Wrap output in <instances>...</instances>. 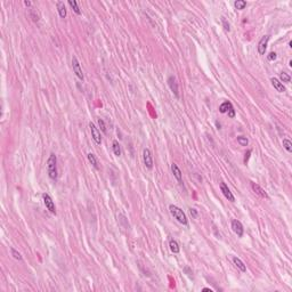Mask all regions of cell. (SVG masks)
Segmentation results:
<instances>
[{"label": "cell", "mask_w": 292, "mask_h": 292, "mask_svg": "<svg viewBox=\"0 0 292 292\" xmlns=\"http://www.w3.org/2000/svg\"><path fill=\"white\" fill-rule=\"evenodd\" d=\"M169 211H170V214H171L172 217L175 218V219L178 221L179 224L184 225V226H187V225H188L187 217H186L185 212H184L182 209L178 208V207H177V205H175V204H170V205H169Z\"/></svg>", "instance_id": "1"}, {"label": "cell", "mask_w": 292, "mask_h": 292, "mask_svg": "<svg viewBox=\"0 0 292 292\" xmlns=\"http://www.w3.org/2000/svg\"><path fill=\"white\" fill-rule=\"evenodd\" d=\"M47 171H48L49 178L55 180L57 178V158L54 153H52L47 161Z\"/></svg>", "instance_id": "2"}, {"label": "cell", "mask_w": 292, "mask_h": 292, "mask_svg": "<svg viewBox=\"0 0 292 292\" xmlns=\"http://www.w3.org/2000/svg\"><path fill=\"white\" fill-rule=\"evenodd\" d=\"M42 200H43V204H45V207L47 208V210H48L50 214H56V207H55L54 201H53L52 196L49 194H47V193H43V194H42Z\"/></svg>", "instance_id": "3"}, {"label": "cell", "mask_w": 292, "mask_h": 292, "mask_svg": "<svg viewBox=\"0 0 292 292\" xmlns=\"http://www.w3.org/2000/svg\"><path fill=\"white\" fill-rule=\"evenodd\" d=\"M219 112L223 114L227 113L229 118H235V110H234L233 104L230 102H224L219 106Z\"/></svg>", "instance_id": "4"}, {"label": "cell", "mask_w": 292, "mask_h": 292, "mask_svg": "<svg viewBox=\"0 0 292 292\" xmlns=\"http://www.w3.org/2000/svg\"><path fill=\"white\" fill-rule=\"evenodd\" d=\"M72 68H73V72L75 73V75H77L81 81H83L84 80L83 72H82V68H81V66H80V63H79L78 58H77L74 55L72 56Z\"/></svg>", "instance_id": "5"}, {"label": "cell", "mask_w": 292, "mask_h": 292, "mask_svg": "<svg viewBox=\"0 0 292 292\" xmlns=\"http://www.w3.org/2000/svg\"><path fill=\"white\" fill-rule=\"evenodd\" d=\"M89 128H90V133H91V137H93V139L95 140V143L97 144V145H101L102 144V135H101V131L98 130V128L96 126H95L93 122H90L89 123Z\"/></svg>", "instance_id": "6"}, {"label": "cell", "mask_w": 292, "mask_h": 292, "mask_svg": "<svg viewBox=\"0 0 292 292\" xmlns=\"http://www.w3.org/2000/svg\"><path fill=\"white\" fill-rule=\"evenodd\" d=\"M143 162L145 164V167L149 170L153 169V158H152V153L149 149H144L143 151Z\"/></svg>", "instance_id": "7"}, {"label": "cell", "mask_w": 292, "mask_h": 292, "mask_svg": "<svg viewBox=\"0 0 292 292\" xmlns=\"http://www.w3.org/2000/svg\"><path fill=\"white\" fill-rule=\"evenodd\" d=\"M232 229H233V232L236 234L239 237L243 236L244 228H243V225H242V223H241L240 220H237V219H233V220H232Z\"/></svg>", "instance_id": "8"}, {"label": "cell", "mask_w": 292, "mask_h": 292, "mask_svg": "<svg viewBox=\"0 0 292 292\" xmlns=\"http://www.w3.org/2000/svg\"><path fill=\"white\" fill-rule=\"evenodd\" d=\"M269 38L270 36H268V34H266V36H264L261 39H260V41L258 42V53H259V55H265V53H266V49H267V45H268V41H269Z\"/></svg>", "instance_id": "9"}, {"label": "cell", "mask_w": 292, "mask_h": 292, "mask_svg": "<svg viewBox=\"0 0 292 292\" xmlns=\"http://www.w3.org/2000/svg\"><path fill=\"white\" fill-rule=\"evenodd\" d=\"M168 84H169V88H170V90L174 93V95H175L176 97L179 98V89H178V82H177V80H176V78L174 77V75H170L168 78Z\"/></svg>", "instance_id": "10"}, {"label": "cell", "mask_w": 292, "mask_h": 292, "mask_svg": "<svg viewBox=\"0 0 292 292\" xmlns=\"http://www.w3.org/2000/svg\"><path fill=\"white\" fill-rule=\"evenodd\" d=\"M220 191H221V193L224 194L225 198L227 199L228 201H230V202L235 201V198H234L233 193L230 192V189L228 188V186L226 185L225 183H220Z\"/></svg>", "instance_id": "11"}, {"label": "cell", "mask_w": 292, "mask_h": 292, "mask_svg": "<svg viewBox=\"0 0 292 292\" xmlns=\"http://www.w3.org/2000/svg\"><path fill=\"white\" fill-rule=\"evenodd\" d=\"M171 171H172V174H174V177L177 179V182H178L179 184H183V174H182V171H180L179 167L177 166L176 163H172L171 164Z\"/></svg>", "instance_id": "12"}, {"label": "cell", "mask_w": 292, "mask_h": 292, "mask_svg": "<svg viewBox=\"0 0 292 292\" xmlns=\"http://www.w3.org/2000/svg\"><path fill=\"white\" fill-rule=\"evenodd\" d=\"M270 82H272L273 87L275 88V89L279 91V93H284V91L286 90L285 87H284V84L279 81L277 78H272V79H270Z\"/></svg>", "instance_id": "13"}, {"label": "cell", "mask_w": 292, "mask_h": 292, "mask_svg": "<svg viewBox=\"0 0 292 292\" xmlns=\"http://www.w3.org/2000/svg\"><path fill=\"white\" fill-rule=\"evenodd\" d=\"M232 260H233V264L235 265V267H237V269H240L241 272H243V273L247 272V266L244 265V263L239 258V257H233Z\"/></svg>", "instance_id": "14"}, {"label": "cell", "mask_w": 292, "mask_h": 292, "mask_svg": "<svg viewBox=\"0 0 292 292\" xmlns=\"http://www.w3.org/2000/svg\"><path fill=\"white\" fill-rule=\"evenodd\" d=\"M251 187H252L253 192H254V193H257L258 195H260L261 198H268V195H267L266 192L264 191L263 188L260 187L259 185H257L256 183H251Z\"/></svg>", "instance_id": "15"}, {"label": "cell", "mask_w": 292, "mask_h": 292, "mask_svg": "<svg viewBox=\"0 0 292 292\" xmlns=\"http://www.w3.org/2000/svg\"><path fill=\"white\" fill-rule=\"evenodd\" d=\"M56 6H57V10H58L59 16L62 17V18H65L68 13H66V7H65L64 3H63V1H57Z\"/></svg>", "instance_id": "16"}, {"label": "cell", "mask_w": 292, "mask_h": 292, "mask_svg": "<svg viewBox=\"0 0 292 292\" xmlns=\"http://www.w3.org/2000/svg\"><path fill=\"white\" fill-rule=\"evenodd\" d=\"M87 158H88V161L91 163V166L94 167L95 169H99V163H98V160H97V158H96V155H95L94 153H88V155H87Z\"/></svg>", "instance_id": "17"}, {"label": "cell", "mask_w": 292, "mask_h": 292, "mask_svg": "<svg viewBox=\"0 0 292 292\" xmlns=\"http://www.w3.org/2000/svg\"><path fill=\"white\" fill-rule=\"evenodd\" d=\"M169 248H170V251H171L172 253H179V251H180L179 244L177 243V241H175V240H170V242H169Z\"/></svg>", "instance_id": "18"}, {"label": "cell", "mask_w": 292, "mask_h": 292, "mask_svg": "<svg viewBox=\"0 0 292 292\" xmlns=\"http://www.w3.org/2000/svg\"><path fill=\"white\" fill-rule=\"evenodd\" d=\"M112 149H113L114 154H115L117 156L121 155V147H120V144H119L118 140H113V143H112Z\"/></svg>", "instance_id": "19"}, {"label": "cell", "mask_w": 292, "mask_h": 292, "mask_svg": "<svg viewBox=\"0 0 292 292\" xmlns=\"http://www.w3.org/2000/svg\"><path fill=\"white\" fill-rule=\"evenodd\" d=\"M68 5L72 7V9L74 10L75 14H78V15H80L81 14V10H80V7H79L78 3L75 1V0H68Z\"/></svg>", "instance_id": "20"}, {"label": "cell", "mask_w": 292, "mask_h": 292, "mask_svg": "<svg viewBox=\"0 0 292 292\" xmlns=\"http://www.w3.org/2000/svg\"><path fill=\"white\" fill-rule=\"evenodd\" d=\"M245 6H247V1H244V0H236V1L234 3V7L239 10L244 9Z\"/></svg>", "instance_id": "21"}, {"label": "cell", "mask_w": 292, "mask_h": 292, "mask_svg": "<svg viewBox=\"0 0 292 292\" xmlns=\"http://www.w3.org/2000/svg\"><path fill=\"white\" fill-rule=\"evenodd\" d=\"M283 147H284L289 153L292 152V142L289 138H284V139H283Z\"/></svg>", "instance_id": "22"}, {"label": "cell", "mask_w": 292, "mask_h": 292, "mask_svg": "<svg viewBox=\"0 0 292 292\" xmlns=\"http://www.w3.org/2000/svg\"><path fill=\"white\" fill-rule=\"evenodd\" d=\"M279 79H281L279 81L282 82V83L283 82H290L291 81V77H290L286 72H281V73H279Z\"/></svg>", "instance_id": "23"}, {"label": "cell", "mask_w": 292, "mask_h": 292, "mask_svg": "<svg viewBox=\"0 0 292 292\" xmlns=\"http://www.w3.org/2000/svg\"><path fill=\"white\" fill-rule=\"evenodd\" d=\"M237 143L240 144L241 146H248V144H249V140H248L247 137L239 136V137H237Z\"/></svg>", "instance_id": "24"}, {"label": "cell", "mask_w": 292, "mask_h": 292, "mask_svg": "<svg viewBox=\"0 0 292 292\" xmlns=\"http://www.w3.org/2000/svg\"><path fill=\"white\" fill-rule=\"evenodd\" d=\"M10 252H12V256H13L16 260H22V256H21V253L18 252L17 250H15L14 248H10Z\"/></svg>", "instance_id": "25"}, {"label": "cell", "mask_w": 292, "mask_h": 292, "mask_svg": "<svg viewBox=\"0 0 292 292\" xmlns=\"http://www.w3.org/2000/svg\"><path fill=\"white\" fill-rule=\"evenodd\" d=\"M221 24H223V26H224V29L226 32H229L230 31V25L229 23L227 22V20L225 18V17H221Z\"/></svg>", "instance_id": "26"}, {"label": "cell", "mask_w": 292, "mask_h": 292, "mask_svg": "<svg viewBox=\"0 0 292 292\" xmlns=\"http://www.w3.org/2000/svg\"><path fill=\"white\" fill-rule=\"evenodd\" d=\"M98 126H99V128H101V130L103 131V133H106V126H105V122L103 119H98Z\"/></svg>", "instance_id": "27"}, {"label": "cell", "mask_w": 292, "mask_h": 292, "mask_svg": "<svg viewBox=\"0 0 292 292\" xmlns=\"http://www.w3.org/2000/svg\"><path fill=\"white\" fill-rule=\"evenodd\" d=\"M276 58H277V54H276L275 52H272V53H269V54L267 55V59H268L269 62H273V61H275Z\"/></svg>", "instance_id": "28"}, {"label": "cell", "mask_w": 292, "mask_h": 292, "mask_svg": "<svg viewBox=\"0 0 292 292\" xmlns=\"http://www.w3.org/2000/svg\"><path fill=\"white\" fill-rule=\"evenodd\" d=\"M189 214L193 218H198L199 217V211L194 208H189Z\"/></svg>", "instance_id": "29"}, {"label": "cell", "mask_w": 292, "mask_h": 292, "mask_svg": "<svg viewBox=\"0 0 292 292\" xmlns=\"http://www.w3.org/2000/svg\"><path fill=\"white\" fill-rule=\"evenodd\" d=\"M31 17H32V20L34 21V22H38V21H39V15L36 14V12L33 9H31Z\"/></svg>", "instance_id": "30"}, {"label": "cell", "mask_w": 292, "mask_h": 292, "mask_svg": "<svg viewBox=\"0 0 292 292\" xmlns=\"http://www.w3.org/2000/svg\"><path fill=\"white\" fill-rule=\"evenodd\" d=\"M252 153V151L251 149H249L247 153H245V156H244V163H247L248 162V160H249V158H250V154Z\"/></svg>", "instance_id": "31"}, {"label": "cell", "mask_w": 292, "mask_h": 292, "mask_svg": "<svg viewBox=\"0 0 292 292\" xmlns=\"http://www.w3.org/2000/svg\"><path fill=\"white\" fill-rule=\"evenodd\" d=\"M24 5H25L26 7H30V6H31V3H30V1H26V0H25V1H24Z\"/></svg>", "instance_id": "32"}, {"label": "cell", "mask_w": 292, "mask_h": 292, "mask_svg": "<svg viewBox=\"0 0 292 292\" xmlns=\"http://www.w3.org/2000/svg\"><path fill=\"white\" fill-rule=\"evenodd\" d=\"M203 291H210V292H211L212 290H211L210 288H204V289H203Z\"/></svg>", "instance_id": "33"}, {"label": "cell", "mask_w": 292, "mask_h": 292, "mask_svg": "<svg viewBox=\"0 0 292 292\" xmlns=\"http://www.w3.org/2000/svg\"><path fill=\"white\" fill-rule=\"evenodd\" d=\"M289 66H290V68H292V61H290V62H289Z\"/></svg>", "instance_id": "34"}]
</instances>
